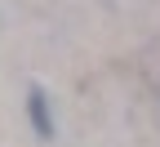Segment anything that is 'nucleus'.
I'll return each instance as SVG.
<instances>
[{
	"mask_svg": "<svg viewBox=\"0 0 160 147\" xmlns=\"http://www.w3.org/2000/svg\"><path fill=\"white\" fill-rule=\"evenodd\" d=\"M27 116H31V125H36V134L49 143V138H53V116H49L45 89H31V94H27Z\"/></svg>",
	"mask_w": 160,
	"mask_h": 147,
	"instance_id": "1",
	"label": "nucleus"
}]
</instances>
